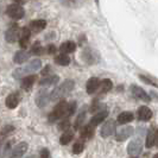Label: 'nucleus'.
<instances>
[{"mask_svg":"<svg viewBox=\"0 0 158 158\" xmlns=\"http://www.w3.org/2000/svg\"><path fill=\"white\" fill-rule=\"evenodd\" d=\"M131 93H132V95L135 96V99L143 100V101H145V102H150L151 101L150 95L148 94L142 87H139V86L132 85V86H131Z\"/></svg>","mask_w":158,"mask_h":158,"instance_id":"0eeeda50","label":"nucleus"},{"mask_svg":"<svg viewBox=\"0 0 158 158\" xmlns=\"http://www.w3.org/2000/svg\"><path fill=\"white\" fill-rule=\"evenodd\" d=\"M40 158H50V152L48 149H42L40 150Z\"/></svg>","mask_w":158,"mask_h":158,"instance_id":"f704fd0d","label":"nucleus"},{"mask_svg":"<svg viewBox=\"0 0 158 158\" xmlns=\"http://www.w3.org/2000/svg\"><path fill=\"white\" fill-rule=\"evenodd\" d=\"M58 81H60V77L57 75H45L40 81V87H50V86L56 85Z\"/></svg>","mask_w":158,"mask_h":158,"instance_id":"2eb2a0df","label":"nucleus"},{"mask_svg":"<svg viewBox=\"0 0 158 158\" xmlns=\"http://www.w3.org/2000/svg\"><path fill=\"white\" fill-rule=\"evenodd\" d=\"M55 63L58 64V65H62V67H65V65H69L70 63V57L68 56V54H60L55 57Z\"/></svg>","mask_w":158,"mask_h":158,"instance_id":"5701e85b","label":"nucleus"},{"mask_svg":"<svg viewBox=\"0 0 158 158\" xmlns=\"http://www.w3.org/2000/svg\"><path fill=\"white\" fill-rule=\"evenodd\" d=\"M145 146L148 149H151L155 146V131L150 130L148 131V135H146V140H145Z\"/></svg>","mask_w":158,"mask_h":158,"instance_id":"bb28decb","label":"nucleus"},{"mask_svg":"<svg viewBox=\"0 0 158 158\" xmlns=\"http://www.w3.org/2000/svg\"><path fill=\"white\" fill-rule=\"evenodd\" d=\"M45 26H47V22L44 19H36V20H32L30 23L29 29L33 33H38V32L43 31L45 29Z\"/></svg>","mask_w":158,"mask_h":158,"instance_id":"4468645a","label":"nucleus"},{"mask_svg":"<svg viewBox=\"0 0 158 158\" xmlns=\"http://www.w3.org/2000/svg\"><path fill=\"white\" fill-rule=\"evenodd\" d=\"M40 67H42V62H40V60L35 58V60L30 61V62L26 64L25 67H22V68L16 69L15 73H13V76H15L16 79H23L24 76L30 75V74L35 73V71L40 70Z\"/></svg>","mask_w":158,"mask_h":158,"instance_id":"f03ea898","label":"nucleus"},{"mask_svg":"<svg viewBox=\"0 0 158 158\" xmlns=\"http://www.w3.org/2000/svg\"><path fill=\"white\" fill-rule=\"evenodd\" d=\"M76 111V102H70L68 105V113H67V118L71 117Z\"/></svg>","mask_w":158,"mask_h":158,"instance_id":"2f4dec72","label":"nucleus"},{"mask_svg":"<svg viewBox=\"0 0 158 158\" xmlns=\"http://www.w3.org/2000/svg\"><path fill=\"white\" fill-rule=\"evenodd\" d=\"M29 158H36V157H35V156H31V157H29Z\"/></svg>","mask_w":158,"mask_h":158,"instance_id":"79ce46f5","label":"nucleus"},{"mask_svg":"<svg viewBox=\"0 0 158 158\" xmlns=\"http://www.w3.org/2000/svg\"><path fill=\"white\" fill-rule=\"evenodd\" d=\"M19 35L20 30L18 25H12L7 29V31L5 32V40L8 43H15L17 40H19Z\"/></svg>","mask_w":158,"mask_h":158,"instance_id":"9d476101","label":"nucleus"},{"mask_svg":"<svg viewBox=\"0 0 158 158\" xmlns=\"http://www.w3.org/2000/svg\"><path fill=\"white\" fill-rule=\"evenodd\" d=\"M155 145L158 146V130L155 132Z\"/></svg>","mask_w":158,"mask_h":158,"instance_id":"4c0bfd02","label":"nucleus"},{"mask_svg":"<svg viewBox=\"0 0 158 158\" xmlns=\"http://www.w3.org/2000/svg\"><path fill=\"white\" fill-rule=\"evenodd\" d=\"M69 127H70V121H69L68 119L62 121V123L58 125V128H60V130H68Z\"/></svg>","mask_w":158,"mask_h":158,"instance_id":"473e14b6","label":"nucleus"},{"mask_svg":"<svg viewBox=\"0 0 158 158\" xmlns=\"http://www.w3.org/2000/svg\"><path fill=\"white\" fill-rule=\"evenodd\" d=\"M6 15H7L10 18H12V19H15V20H19V19H22L25 15V11H24V8L19 5V4H11V5H8L7 8H6Z\"/></svg>","mask_w":158,"mask_h":158,"instance_id":"20e7f679","label":"nucleus"},{"mask_svg":"<svg viewBox=\"0 0 158 158\" xmlns=\"http://www.w3.org/2000/svg\"><path fill=\"white\" fill-rule=\"evenodd\" d=\"M139 79L142 80L143 82L150 85V86H153V87H158V82H156L155 80H152L149 76H145V75H139Z\"/></svg>","mask_w":158,"mask_h":158,"instance_id":"c85d7f7f","label":"nucleus"},{"mask_svg":"<svg viewBox=\"0 0 158 158\" xmlns=\"http://www.w3.org/2000/svg\"><path fill=\"white\" fill-rule=\"evenodd\" d=\"M152 158H158V153H156V155H155V156H153Z\"/></svg>","mask_w":158,"mask_h":158,"instance_id":"ea45409f","label":"nucleus"},{"mask_svg":"<svg viewBox=\"0 0 158 158\" xmlns=\"http://www.w3.org/2000/svg\"><path fill=\"white\" fill-rule=\"evenodd\" d=\"M75 87V82L73 80H65L63 83H61L58 87H56L51 93H50V101H57L65 98L67 95L71 93V90Z\"/></svg>","mask_w":158,"mask_h":158,"instance_id":"f257e3e1","label":"nucleus"},{"mask_svg":"<svg viewBox=\"0 0 158 158\" xmlns=\"http://www.w3.org/2000/svg\"><path fill=\"white\" fill-rule=\"evenodd\" d=\"M30 37H31V30L29 27H23L20 30V35H19V45L22 49L27 48L29 42H30Z\"/></svg>","mask_w":158,"mask_h":158,"instance_id":"f8f14e48","label":"nucleus"},{"mask_svg":"<svg viewBox=\"0 0 158 158\" xmlns=\"http://www.w3.org/2000/svg\"><path fill=\"white\" fill-rule=\"evenodd\" d=\"M15 128H13V126H5L4 128H2V135H7V133H10V132H12Z\"/></svg>","mask_w":158,"mask_h":158,"instance_id":"c9c22d12","label":"nucleus"},{"mask_svg":"<svg viewBox=\"0 0 158 158\" xmlns=\"http://www.w3.org/2000/svg\"><path fill=\"white\" fill-rule=\"evenodd\" d=\"M68 105L69 103L64 100H61L60 102L55 106V108L52 112L49 114V121L52 123L61 118H67V113H68Z\"/></svg>","mask_w":158,"mask_h":158,"instance_id":"7ed1b4c3","label":"nucleus"},{"mask_svg":"<svg viewBox=\"0 0 158 158\" xmlns=\"http://www.w3.org/2000/svg\"><path fill=\"white\" fill-rule=\"evenodd\" d=\"M80 135H81L82 138H87V139L88 138H92L93 135H94V127L90 126V125L88 124V125L82 127V130L80 131Z\"/></svg>","mask_w":158,"mask_h":158,"instance_id":"b1692460","label":"nucleus"},{"mask_svg":"<svg viewBox=\"0 0 158 158\" xmlns=\"http://www.w3.org/2000/svg\"><path fill=\"white\" fill-rule=\"evenodd\" d=\"M56 47L54 45V44H50V45H48V48H47V51H48V54L49 55H54L56 52Z\"/></svg>","mask_w":158,"mask_h":158,"instance_id":"72a5a7b5","label":"nucleus"},{"mask_svg":"<svg viewBox=\"0 0 158 158\" xmlns=\"http://www.w3.org/2000/svg\"><path fill=\"white\" fill-rule=\"evenodd\" d=\"M99 88H100V92L101 93H108L112 88H113V83H112V81L110 79H105L100 82Z\"/></svg>","mask_w":158,"mask_h":158,"instance_id":"393cba45","label":"nucleus"},{"mask_svg":"<svg viewBox=\"0 0 158 158\" xmlns=\"http://www.w3.org/2000/svg\"><path fill=\"white\" fill-rule=\"evenodd\" d=\"M108 117V111H101L99 112L98 114H95L93 118L90 119V123H89V125L93 127H96L98 125H100L101 123H102L105 119Z\"/></svg>","mask_w":158,"mask_h":158,"instance_id":"f3484780","label":"nucleus"},{"mask_svg":"<svg viewBox=\"0 0 158 158\" xmlns=\"http://www.w3.org/2000/svg\"><path fill=\"white\" fill-rule=\"evenodd\" d=\"M135 133V128L132 126H123L119 127L118 130L115 131V139L118 142H124L128 139L130 137H132Z\"/></svg>","mask_w":158,"mask_h":158,"instance_id":"39448f33","label":"nucleus"},{"mask_svg":"<svg viewBox=\"0 0 158 158\" xmlns=\"http://www.w3.org/2000/svg\"><path fill=\"white\" fill-rule=\"evenodd\" d=\"M44 52V48L40 45V42H36L31 48V54L32 55H36V56H40Z\"/></svg>","mask_w":158,"mask_h":158,"instance_id":"cd10ccee","label":"nucleus"},{"mask_svg":"<svg viewBox=\"0 0 158 158\" xmlns=\"http://www.w3.org/2000/svg\"><path fill=\"white\" fill-rule=\"evenodd\" d=\"M16 1H17V4H18V2H19V4H22V2H24L25 0H16Z\"/></svg>","mask_w":158,"mask_h":158,"instance_id":"58836bf2","label":"nucleus"},{"mask_svg":"<svg viewBox=\"0 0 158 158\" xmlns=\"http://www.w3.org/2000/svg\"><path fill=\"white\" fill-rule=\"evenodd\" d=\"M5 105L10 110H15L17 106L19 105V95L17 93H12V94L7 95L6 100H5Z\"/></svg>","mask_w":158,"mask_h":158,"instance_id":"a211bd4d","label":"nucleus"},{"mask_svg":"<svg viewBox=\"0 0 158 158\" xmlns=\"http://www.w3.org/2000/svg\"><path fill=\"white\" fill-rule=\"evenodd\" d=\"M50 101V93L48 92L47 89H40V92L36 95V105L40 107V108H43L45 107L48 103Z\"/></svg>","mask_w":158,"mask_h":158,"instance_id":"6e6552de","label":"nucleus"},{"mask_svg":"<svg viewBox=\"0 0 158 158\" xmlns=\"http://www.w3.org/2000/svg\"><path fill=\"white\" fill-rule=\"evenodd\" d=\"M29 149V145L26 142L18 143L16 146L12 149V151L10 152L7 158H23V156L26 153V151Z\"/></svg>","mask_w":158,"mask_h":158,"instance_id":"423d86ee","label":"nucleus"},{"mask_svg":"<svg viewBox=\"0 0 158 158\" xmlns=\"http://www.w3.org/2000/svg\"><path fill=\"white\" fill-rule=\"evenodd\" d=\"M95 2H96V5H99V0H95Z\"/></svg>","mask_w":158,"mask_h":158,"instance_id":"a19ab883","label":"nucleus"},{"mask_svg":"<svg viewBox=\"0 0 158 158\" xmlns=\"http://www.w3.org/2000/svg\"><path fill=\"white\" fill-rule=\"evenodd\" d=\"M73 138H74V133L71 131H65L60 138V144L61 145H67L73 140Z\"/></svg>","mask_w":158,"mask_h":158,"instance_id":"a878e982","label":"nucleus"},{"mask_svg":"<svg viewBox=\"0 0 158 158\" xmlns=\"http://www.w3.org/2000/svg\"><path fill=\"white\" fill-rule=\"evenodd\" d=\"M29 57H30V54H29V52H26L25 50H19V51H17L16 54H15L13 61H15V63H17V64H23L29 60Z\"/></svg>","mask_w":158,"mask_h":158,"instance_id":"aec40b11","label":"nucleus"},{"mask_svg":"<svg viewBox=\"0 0 158 158\" xmlns=\"http://www.w3.org/2000/svg\"><path fill=\"white\" fill-rule=\"evenodd\" d=\"M75 50H76V44L74 42H71V40L64 42V43L61 44V47H60V51L62 54H71Z\"/></svg>","mask_w":158,"mask_h":158,"instance_id":"4be33fe9","label":"nucleus"},{"mask_svg":"<svg viewBox=\"0 0 158 158\" xmlns=\"http://www.w3.org/2000/svg\"><path fill=\"white\" fill-rule=\"evenodd\" d=\"M115 133V123L113 120H108L106 121L101 127V131H100V135L102 138H108L112 135Z\"/></svg>","mask_w":158,"mask_h":158,"instance_id":"9b49d317","label":"nucleus"},{"mask_svg":"<svg viewBox=\"0 0 158 158\" xmlns=\"http://www.w3.org/2000/svg\"><path fill=\"white\" fill-rule=\"evenodd\" d=\"M131 158H137V157H131Z\"/></svg>","mask_w":158,"mask_h":158,"instance_id":"37998d69","label":"nucleus"},{"mask_svg":"<svg viewBox=\"0 0 158 158\" xmlns=\"http://www.w3.org/2000/svg\"><path fill=\"white\" fill-rule=\"evenodd\" d=\"M49 70H50V65H47L43 70H42V75L43 76H45V75H48V73H49Z\"/></svg>","mask_w":158,"mask_h":158,"instance_id":"e433bc0d","label":"nucleus"},{"mask_svg":"<svg viewBox=\"0 0 158 158\" xmlns=\"http://www.w3.org/2000/svg\"><path fill=\"white\" fill-rule=\"evenodd\" d=\"M35 81H36V75H32V74L26 75V76H24L23 79H22L20 86H22V88H23L24 90L29 92L32 88V86L35 85Z\"/></svg>","mask_w":158,"mask_h":158,"instance_id":"dca6fc26","label":"nucleus"},{"mask_svg":"<svg viewBox=\"0 0 158 158\" xmlns=\"http://www.w3.org/2000/svg\"><path fill=\"white\" fill-rule=\"evenodd\" d=\"M85 149V145H83V143L81 142H77L74 144V146H73V153H75V155H80L82 151Z\"/></svg>","mask_w":158,"mask_h":158,"instance_id":"c756f323","label":"nucleus"},{"mask_svg":"<svg viewBox=\"0 0 158 158\" xmlns=\"http://www.w3.org/2000/svg\"><path fill=\"white\" fill-rule=\"evenodd\" d=\"M133 119H135V115H133L132 112H123L118 115L117 120H118V123L120 125H125V124L131 123Z\"/></svg>","mask_w":158,"mask_h":158,"instance_id":"412c9836","label":"nucleus"},{"mask_svg":"<svg viewBox=\"0 0 158 158\" xmlns=\"http://www.w3.org/2000/svg\"><path fill=\"white\" fill-rule=\"evenodd\" d=\"M137 115H138V120L146 123V121H149V120L152 118L153 113H152V111H151L149 107H146V106H140L138 112H137Z\"/></svg>","mask_w":158,"mask_h":158,"instance_id":"ddd939ff","label":"nucleus"},{"mask_svg":"<svg viewBox=\"0 0 158 158\" xmlns=\"http://www.w3.org/2000/svg\"><path fill=\"white\" fill-rule=\"evenodd\" d=\"M143 150V144L140 139H135V140H131L130 144L127 145V153L130 156H135L137 157Z\"/></svg>","mask_w":158,"mask_h":158,"instance_id":"1a4fd4ad","label":"nucleus"},{"mask_svg":"<svg viewBox=\"0 0 158 158\" xmlns=\"http://www.w3.org/2000/svg\"><path fill=\"white\" fill-rule=\"evenodd\" d=\"M99 86H100V80L98 79V77H90V79L87 81V85H86L87 93L88 94L95 93V92L99 89Z\"/></svg>","mask_w":158,"mask_h":158,"instance_id":"6ab92c4d","label":"nucleus"},{"mask_svg":"<svg viewBox=\"0 0 158 158\" xmlns=\"http://www.w3.org/2000/svg\"><path fill=\"white\" fill-rule=\"evenodd\" d=\"M85 118H86V112H82V113H80L79 115H77V118H76V121H75V124H74L75 128H79V127L82 125V123L85 121Z\"/></svg>","mask_w":158,"mask_h":158,"instance_id":"7c9ffc66","label":"nucleus"}]
</instances>
